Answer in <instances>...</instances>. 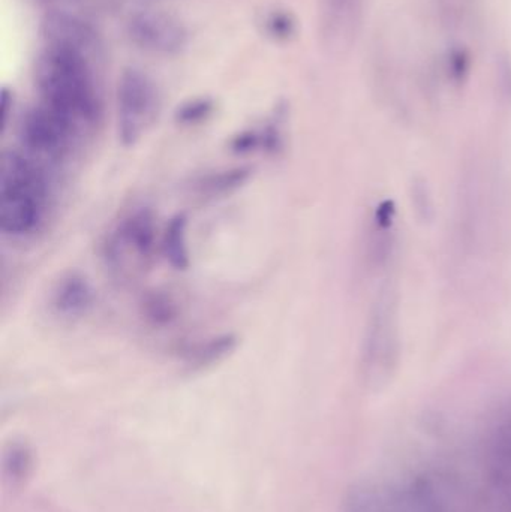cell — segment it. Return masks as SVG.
I'll use <instances>...</instances> for the list:
<instances>
[{"label": "cell", "instance_id": "4", "mask_svg": "<svg viewBox=\"0 0 511 512\" xmlns=\"http://www.w3.org/2000/svg\"><path fill=\"white\" fill-rule=\"evenodd\" d=\"M78 137L80 132L71 123L42 104L27 111L21 120V147L44 168L62 162Z\"/></svg>", "mask_w": 511, "mask_h": 512}, {"label": "cell", "instance_id": "8", "mask_svg": "<svg viewBox=\"0 0 511 512\" xmlns=\"http://www.w3.org/2000/svg\"><path fill=\"white\" fill-rule=\"evenodd\" d=\"M44 36L47 45L77 51L95 62L101 53V44L95 30L80 18L66 12L57 11L47 15Z\"/></svg>", "mask_w": 511, "mask_h": 512}, {"label": "cell", "instance_id": "1", "mask_svg": "<svg viewBox=\"0 0 511 512\" xmlns=\"http://www.w3.org/2000/svg\"><path fill=\"white\" fill-rule=\"evenodd\" d=\"M95 60L68 48L47 45L36 65L42 105L71 123L78 132L92 129L101 117Z\"/></svg>", "mask_w": 511, "mask_h": 512}, {"label": "cell", "instance_id": "5", "mask_svg": "<svg viewBox=\"0 0 511 512\" xmlns=\"http://www.w3.org/2000/svg\"><path fill=\"white\" fill-rule=\"evenodd\" d=\"M365 357L372 385L380 387L392 375L398 357V313L395 295L390 288L381 289L372 309Z\"/></svg>", "mask_w": 511, "mask_h": 512}, {"label": "cell", "instance_id": "15", "mask_svg": "<svg viewBox=\"0 0 511 512\" xmlns=\"http://www.w3.org/2000/svg\"><path fill=\"white\" fill-rule=\"evenodd\" d=\"M144 309H146L147 318L153 324H168L176 316V307L165 295H150L144 303Z\"/></svg>", "mask_w": 511, "mask_h": 512}, {"label": "cell", "instance_id": "7", "mask_svg": "<svg viewBox=\"0 0 511 512\" xmlns=\"http://www.w3.org/2000/svg\"><path fill=\"white\" fill-rule=\"evenodd\" d=\"M128 35L138 48L158 56H176L188 45L185 24L156 9L135 12L128 21Z\"/></svg>", "mask_w": 511, "mask_h": 512}, {"label": "cell", "instance_id": "11", "mask_svg": "<svg viewBox=\"0 0 511 512\" xmlns=\"http://www.w3.org/2000/svg\"><path fill=\"white\" fill-rule=\"evenodd\" d=\"M237 337L234 334L227 333L221 336L213 337L207 342L198 343L194 349H191L188 354V363L192 367L212 366V364L219 363L225 357L231 354L236 349Z\"/></svg>", "mask_w": 511, "mask_h": 512}, {"label": "cell", "instance_id": "17", "mask_svg": "<svg viewBox=\"0 0 511 512\" xmlns=\"http://www.w3.org/2000/svg\"><path fill=\"white\" fill-rule=\"evenodd\" d=\"M258 147H263V140H261V135L255 134V132H245L233 141V150L236 153L252 152Z\"/></svg>", "mask_w": 511, "mask_h": 512}, {"label": "cell", "instance_id": "16", "mask_svg": "<svg viewBox=\"0 0 511 512\" xmlns=\"http://www.w3.org/2000/svg\"><path fill=\"white\" fill-rule=\"evenodd\" d=\"M266 29L273 38L287 39L294 33V21L285 12H272L267 17Z\"/></svg>", "mask_w": 511, "mask_h": 512}, {"label": "cell", "instance_id": "12", "mask_svg": "<svg viewBox=\"0 0 511 512\" xmlns=\"http://www.w3.org/2000/svg\"><path fill=\"white\" fill-rule=\"evenodd\" d=\"M249 174L251 173L248 168H233V170L212 174L201 183V191L209 197L230 194L249 179Z\"/></svg>", "mask_w": 511, "mask_h": 512}, {"label": "cell", "instance_id": "3", "mask_svg": "<svg viewBox=\"0 0 511 512\" xmlns=\"http://www.w3.org/2000/svg\"><path fill=\"white\" fill-rule=\"evenodd\" d=\"M161 99L152 78L138 69H126L117 84V135L131 147L146 134L158 116Z\"/></svg>", "mask_w": 511, "mask_h": 512}, {"label": "cell", "instance_id": "6", "mask_svg": "<svg viewBox=\"0 0 511 512\" xmlns=\"http://www.w3.org/2000/svg\"><path fill=\"white\" fill-rule=\"evenodd\" d=\"M155 248V218L149 210L141 209L123 219L116 230L111 231L104 245V258L108 268L126 274L132 267L146 265Z\"/></svg>", "mask_w": 511, "mask_h": 512}, {"label": "cell", "instance_id": "10", "mask_svg": "<svg viewBox=\"0 0 511 512\" xmlns=\"http://www.w3.org/2000/svg\"><path fill=\"white\" fill-rule=\"evenodd\" d=\"M162 249L165 258L176 270H186L189 267L188 218L176 215L170 219L164 231Z\"/></svg>", "mask_w": 511, "mask_h": 512}, {"label": "cell", "instance_id": "13", "mask_svg": "<svg viewBox=\"0 0 511 512\" xmlns=\"http://www.w3.org/2000/svg\"><path fill=\"white\" fill-rule=\"evenodd\" d=\"M360 0H327L330 24L335 29H344L353 23L359 11Z\"/></svg>", "mask_w": 511, "mask_h": 512}, {"label": "cell", "instance_id": "9", "mask_svg": "<svg viewBox=\"0 0 511 512\" xmlns=\"http://www.w3.org/2000/svg\"><path fill=\"white\" fill-rule=\"evenodd\" d=\"M54 310L65 318L84 315L93 304V289L86 277L69 273L57 282L51 298Z\"/></svg>", "mask_w": 511, "mask_h": 512}, {"label": "cell", "instance_id": "14", "mask_svg": "<svg viewBox=\"0 0 511 512\" xmlns=\"http://www.w3.org/2000/svg\"><path fill=\"white\" fill-rule=\"evenodd\" d=\"M213 113V102L210 99H194L186 102L177 110V122L182 125H197Z\"/></svg>", "mask_w": 511, "mask_h": 512}, {"label": "cell", "instance_id": "2", "mask_svg": "<svg viewBox=\"0 0 511 512\" xmlns=\"http://www.w3.org/2000/svg\"><path fill=\"white\" fill-rule=\"evenodd\" d=\"M50 201L47 168L20 150L0 162V230L12 239L32 236L44 224Z\"/></svg>", "mask_w": 511, "mask_h": 512}]
</instances>
